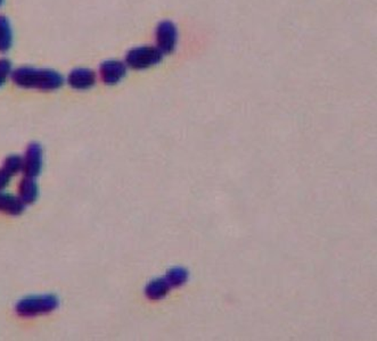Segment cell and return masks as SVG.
Masks as SVG:
<instances>
[{
	"mask_svg": "<svg viewBox=\"0 0 377 341\" xmlns=\"http://www.w3.org/2000/svg\"><path fill=\"white\" fill-rule=\"evenodd\" d=\"M12 80L20 88L40 91H55L64 85L63 76L55 69H36L31 66L14 69Z\"/></svg>",
	"mask_w": 377,
	"mask_h": 341,
	"instance_id": "6da1fadb",
	"label": "cell"
},
{
	"mask_svg": "<svg viewBox=\"0 0 377 341\" xmlns=\"http://www.w3.org/2000/svg\"><path fill=\"white\" fill-rule=\"evenodd\" d=\"M60 306V299L53 294L34 295L21 299L15 306V312L21 318H34L50 314Z\"/></svg>",
	"mask_w": 377,
	"mask_h": 341,
	"instance_id": "7a4b0ae2",
	"label": "cell"
},
{
	"mask_svg": "<svg viewBox=\"0 0 377 341\" xmlns=\"http://www.w3.org/2000/svg\"><path fill=\"white\" fill-rule=\"evenodd\" d=\"M162 52L154 46L135 47L127 53L125 63L130 69L142 71L162 62Z\"/></svg>",
	"mask_w": 377,
	"mask_h": 341,
	"instance_id": "3957f363",
	"label": "cell"
},
{
	"mask_svg": "<svg viewBox=\"0 0 377 341\" xmlns=\"http://www.w3.org/2000/svg\"><path fill=\"white\" fill-rule=\"evenodd\" d=\"M156 47L163 55L173 53L178 43V29L171 21H161L155 30Z\"/></svg>",
	"mask_w": 377,
	"mask_h": 341,
	"instance_id": "277c9868",
	"label": "cell"
},
{
	"mask_svg": "<svg viewBox=\"0 0 377 341\" xmlns=\"http://www.w3.org/2000/svg\"><path fill=\"white\" fill-rule=\"evenodd\" d=\"M43 165V151L41 144L32 142L29 144L23 157L22 172L28 177H39Z\"/></svg>",
	"mask_w": 377,
	"mask_h": 341,
	"instance_id": "5b68a950",
	"label": "cell"
},
{
	"mask_svg": "<svg viewBox=\"0 0 377 341\" xmlns=\"http://www.w3.org/2000/svg\"><path fill=\"white\" fill-rule=\"evenodd\" d=\"M100 79L106 85H116L127 76L126 63L116 59H109L100 66Z\"/></svg>",
	"mask_w": 377,
	"mask_h": 341,
	"instance_id": "8992f818",
	"label": "cell"
},
{
	"mask_svg": "<svg viewBox=\"0 0 377 341\" xmlns=\"http://www.w3.org/2000/svg\"><path fill=\"white\" fill-rule=\"evenodd\" d=\"M96 73L94 72L93 69L85 67L72 69L67 78V85L74 90L80 91L93 88L94 85H96Z\"/></svg>",
	"mask_w": 377,
	"mask_h": 341,
	"instance_id": "52a82bcc",
	"label": "cell"
},
{
	"mask_svg": "<svg viewBox=\"0 0 377 341\" xmlns=\"http://www.w3.org/2000/svg\"><path fill=\"white\" fill-rule=\"evenodd\" d=\"M25 210V204L14 195L7 194L0 191V212L7 215L17 217L23 213Z\"/></svg>",
	"mask_w": 377,
	"mask_h": 341,
	"instance_id": "ba28073f",
	"label": "cell"
},
{
	"mask_svg": "<svg viewBox=\"0 0 377 341\" xmlns=\"http://www.w3.org/2000/svg\"><path fill=\"white\" fill-rule=\"evenodd\" d=\"M39 196V187L34 177H24L19 184V197L25 205L34 204Z\"/></svg>",
	"mask_w": 377,
	"mask_h": 341,
	"instance_id": "9c48e42d",
	"label": "cell"
},
{
	"mask_svg": "<svg viewBox=\"0 0 377 341\" xmlns=\"http://www.w3.org/2000/svg\"><path fill=\"white\" fill-rule=\"evenodd\" d=\"M171 285L166 280V276L153 280L147 285L145 289L146 297L151 300H160L164 298L170 292Z\"/></svg>",
	"mask_w": 377,
	"mask_h": 341,
	"instance_id": "30bf717a",
	"label": "cell"
},
{
	"mask_svg": "<svg viewBox=\"0 0 377 341\" xmlns=\"http://www.w3.org/2000/svg\"><path fill=\"white\" fill-rule=\"evenodd\" d=\"M13 29L10 20L0 15V54H6L13 46Z\"/></svg>",
	"mask_w": 377,
	"mask_h": 341,
	"instance_id": "8fae6325",
	"label": "cell"
},
{
	"mask_svg": "<svg viewBox=\"0 0 377 341\" xmlns=\"http://www.w3.org/2000/svg\"><path fill=\"white\" fill-rule=\"evenodd\" d=\"M166 278L169 281L172 288H178V287H182L188 281L189 273L184 267L177 266V267H172L166 272Z\"/></svg>",
	"mask_w": 377,
	"mask_h": 341,
	"instance_id": "7c38bea8",
	"label": "cell"
},
{
	"mask_svg": "<svg viewBox=\"0 0 377 341\" xmlns=\"http://www.w3.org/2000/svg\"><path fill=\"white\" fill-rule=\"evenodd\" d=\"M3 168H6L12 175H17V173H20L23 168V158L19 156V155H10L7 156L3 161Z\"/></svg>",
	"mask_w": 377,
	"mask_h": 341,
	"instance_id": "4fadbf2b",
	"label": "cell"
},
{
	"mask_svg": "<svg viewBox=\"0 0 377 341\" xmlns=\"http://www.w3.org/2000/svg\"><path fill=\"white\" fill-rule=\"evenodd\" d=\"M13 73V65L8 58H0V87H3Z\"/></svg>",
	"mask_w": 377,
	"mask_h": 341,
	"instance_id": "5bb4252c",
	"label": "cell"
},
{
	"mask_svg": "<svg viewBox=\"0 0 377 341\" xmlns=\"http://www.w3.org/2000/svg\"><path fill=\"white\" fill-rule=\"evenodd\" d=\"M12 177H13V175L6 168H0V191H3V189L8 186Z\"/></svg>",
	"mask_w": 377,
	"mask_h": 341,
	"instance_id": "9a60e30c",
	"label": "cell"
},
{
	"mask_svg": "<svg viewBox=\"0 0 377 341\" xmlns=\"http://www.w3.org/2000/svg\"><path fill=\"white\" fill-rule=\"evenodd\" d=\"M5 0H0V7L3 6V3Z\"/></svg>",
	"mask_w": 377,
	"mask_h": 341,
	"instance_id": "2e32d148",
	"label": "cell"
}]
</instances>
